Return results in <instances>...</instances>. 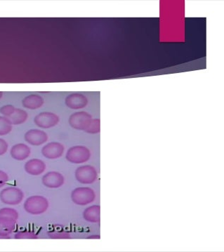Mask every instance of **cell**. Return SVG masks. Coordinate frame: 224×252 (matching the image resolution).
<instances>
[{
	"label": "cell",
	"instance_id": "1",
	"mask_svg": "<svg viewBox=\"0 0 224 252\" xmlns=\"http://www.w3.org/2000/svg\"><path fill=\"white\" fill-rule=\"evenodd\" d=\"M19 219V213L12 208H2L0 209V234L9 236L15 229Z\"/></svg>",
	"mask_w": 224,
	"mask_h": 252
},
{
	"label": "cell",
	"instance_id": "2",
	"mask_svg": "<svg viewBox=\"0 0 224 252\" xmlns=\"http://www.w3.org/2000/svg\"><path fill=\"white\" fill-rule=\"evenodd\" d=\"M26 212L32 215H40L47 212L49 202L47 198L40 196H34L28 198L24 205Z\"/></svg>",
	"mask_w": 224,
	"mask_h": 252
},
{
	"label": "cell",
	"instance_id": "3",
	"mask_svg": "<svg viewBox=\"0 0 224 252\" xmlns=\"http://www.w3.org/2000/svg\"><path fill=\"white\" fill-rule=\"evenodd\" d=\"M24 198L23 191L16 187L4 188L0 193V200L8 205H17L22 202Z\"/></svg>",
	"mask_w": 224,
	"mask_h": 252
},
{
	"label": "cell",
	"instance_id": "4",
	"mask_svg": "<svg viewBox=\"0 0 224 252\" xmlns=\"http://www.w3.org/2000/svg\"><path fill=\"white\" fill-rule=\"evenodd\" d=\"M91 157L89 149L83 145L72 147L66 153V159L70 163L81 164L86 163Z\"/></svg>",
	"mask_w": 224,
	"mask_h": 252
},
{
	"label": "cell",
	"instance_id": "5",
	"mask_svg": "<svg viewBox=\"0 0 224 252\" xmlns=\"http://www.w3.org/2000/svg\"><path fill=\"white\" fill-rule=\"evenodd\" d=\"M71 197L75 204L84 206L94 200L95 193L89 188H78L72 193Z\"/></svg>",
	"mask_w": 224,
	"mask_h": 252
},
{
	"label": "cell",
	"instance_id": "6",
	"mask_svg": "<svg viewBox=\"0 0 224 252\" xmlns=\"http://www.w3.org/2000/svg\"><path fill=\"white\" fill-rule=\"evenodd\" d=\"M92 119L91 114L81 111L71 114L69 118V124L73 129L85 132L89 127Z\"/></svg>",
	"mask_w": 224,
	"mask_h": 252
},
{
	"label": "cell",
	"instance_id": "7",
	"mask_svg": "<svg viewBox=\"0 0 224 252\" xmlns=\"http://www.w3.org/2000/svg\"><path fill=\"white\" fill-rule=\"evenodd\" d=\"M34 122L40 128L50 129L58 124L59 117L53 112H43L36 116Z\"/></svg>",
	"mask_w": 224,
	"mask_h": 252
},
{
	"label": "cell",
	"instance_id": "8",
	"mask_svg": "<svg viewBox=\"0 0 224 252\" xmlns=\"http://www.w3.org/2000/svg\"><path fill=\"white\" fill-rule=\"evenodd\" d=\"M75 176L80 183L90 184L96 181L97 178V172L93 167L86 165L78 168L75 172Z\"/></svg>",
	"mask_w": 224,
	"mask_h": 252
},
{
	"label": "cell",
	"instance_id": "9",
	"mask_svg": "<svg viewBox=\"0 0 224 252\" xmlns=\"http://www.w3.org/2000/svg\"><path fill=\"white\" fill-rule=\"evenodd\" d=\"M64 153V146L58 142L47 143L42 149V153L45 158L56 160L60 158Z\"/></svg>",
	"mask_w": 224,
	"mask_h": 252
},
{
	"label": "cell",
	"instance_id": "10",
	"mask_svg": "<svg viewBox=\"0 0 224 252\" xmlns=\"http://www.w3.org/2000/svg\"><path fill=\"white\" fill-rule=\"evenodd\" d=\"M26 141L30 145L38 146L45 143L48 140V135L40 129H30L25 134Z\"/></svg>",
	"mask_w": 224,
	"mask_h": 252
},
{
	"label": "cell",
	"instance_id": "11",
	"mask_svg": "<svg viewBox=\"0 0 224 252\" xmlns=\"http://www.w3.org/2000/svg\"><path fill=\"white\" fill-rule=\"evenodd\" d=\"M42 183L45 187L58 188L64 183V177L61 173L57 171H50L42 177Z\"/></svg>",
	"mask_w": 224,
	"mask_h": 252
},
{
	"label": "cell",
	"instance_id": "12",
	"mask_svg": "<svg viewBox=\"0 0 224 252\" xmlns=\"http://www.w3.org/2000/svg\"><path fill=\"white\" fill-rule=\"evenodd\" d=\"M65 103L70 109L79 110L87 106L88 99L84 95L74 93L67 96Z\"/></svg>",
	"mask_w": 224,
	"mask_h": 252
},
{
	"label": "cell",
	"instance_id": "13",
	"mask_svg": "<svg viewBox=\"0 0 224 252\" xmlns=\"http://www.w3.org/2000/svg\"><path fill=\"white\" fill-rule=\"evenodd\" d=\"M26 173L32 176H39L45 172L47 165L42 160L32 159L25 164L24 166Z\"/></svg>",
	"mask_w": 224,
	"mask_h": 252
},
{
	"label": "cell",
	"instance_id": "14",
	"mask_svg": "<svg viewBox=\"0 0 224 252\" xmlns=\"http://www.w3.org/2000/svg\"><path fill=\"white\" fill-rule=\"evenodd\" d=\"M30 148L24 143H18L14 145L11 149L10 154L14 160L23 161L30 156Z\"/></svg>",
	"mask_w": 224,
	"mask_h": 252
},
{
	"label": "cell",
	"instance_id": "15",
	"mask_svg": "<svg viewBox=\"0 0 224 252\" xmlns=\"http://www.w3.org/2000/svg\"><path fill=\"white\" fill-rule=\"evenodd\" d=\"M44 104V99L42 96L37 94H31L26 96L23 100L22 105L24 108L30 110L40 109Z\"/></svg>",
	"mask_w": 224,
	"mask_h": 252
},
{
	"label": "cell",
	"instance_id": "16",
	"mask_svg": "<svg viewBox=\"0 0 224 252\" xmlns=\"http://www.w3.org/2000/svg\"><path fill=\"white\" fill-rule=\"evenodd\" d=\"M28 113L24 110L16 109L14 113L8 117L12 125H19L24 123L28 119Z\"/></svg>",
	"mask_w": 224,
	"mask_h": 252
},
{
	"label": "cell",
	"instance_id": "17",
	"mask_svg": "<svg viewBox=\"0 0 224 252\" xmlns=\"http://www.w3.org/2000/svg\"><path fill=\"white\" fill-rule=\"evenodd\" d=\"M85 220L91 223H99L100 222V207L92 206L85 209L84 212Z\"/></svg>",
	"mask_w": 224,
	"mask_h": 252
},
{
	"label": "cell",
	"instance_id": "18",
	"mask_svg": "<svg viewBox=\"0 0 224 252\" xmlns=\"http://www.w3.org/2000/svg\"><path fill=\"white\" fill-rule=\"evenodd\" d=\"M12 130V124L6 117L0 116V136H4L10 133Z\"/></svg>",
	"mask_w": 224,
	"mask_h": 252
},
{
	"label": "cell",
	"instance_id": "19",
	"mask_svg": "<svg viewBox=\"0 0 224 252\" xmlns=\"http://www.w3.org/2000/svg\"><path fill=\"white\" fill-rule=\"evenodd\" d=\"M85 132L89 134H98L100 132V120L99 119H92L89 127Z\"/></svg>",
	"mask_w": 224,
	"mask_h": 252
},
{
	"label": "cell",
	"instance_id": "20",
	"mask_svg": "<svg viewBox=\"0 0 224 252\" xmlns=\"http://www.w3.org/2000/svg\"><path fill=\"white\" fill-rule=\"evenodd\" d=\"M15 239H38V236L35 233V232L28 231V230H24V231H20L17 232L14 236Z\"/></svg>",
	"mask_w": 224,
	"mask_h": 252
},
{
	"label": "cell",
	"instance_id": "21",
	"mask_svg": "<svg viewBox=\"0 0 224 252\" xmlns=\"http://www.w3.org/2000/svg\"><path fill=\"white\" fill-rule=\"evenodd\" d=\"M15 110L16 108L14 106H11V105H6V106L0 108V113L3 114L4 117H8L14 113Z\"/></svg>",
	"mask_w": 224,
	"mask_h": 252
},
{
	"label": "cell",
	"instance_id": "22",
	"mask_svg": "<svg viewBox=\"0 0 224 252\" xmlns=\"http://www.w3.org/2000/svg\"><path fill=\"white\" fill-rule=\"evenodd\" d=\"M48 236L52 239H67L70 237V235L66 232H49Z\"/></svg>",
	"mask_w": 224,
	"mask_h": 252
},
{
	"label": "cell",
	"instance_id": "23",
	"mask_svg": "<svg viewBox=\"0 0 224 252\" xmlns=\"http://www.w3.org/2000/svg\"><path fill=\"white\" fill-rule=\"evenodd\" d=\"M8 181H9V176L7 173L0 170V188L4 187Z\"/></svg>",
	"mask_w": 224,
	"mask_h": 252
},
{
	"label": "cell",
	"instance_id": "24",
	"mask_svg": "<svg viewBox=\"0 0 224 252\" xmlns=\"http://www.w3.org/2000/svg\"><path fill=\"white\" fill-rule=\"evenodd\" d=\"M8 150V144L4 139H0V155H4Z\"/></svg>",
	"mask_w": 224,
	"mask_h": 252
},
{
	"label": "cell",
	"instance_id": "25",
	"mask_svg": "<svg viewBox=\"0 0 224 252\" xmlns=\"http://www.w3.org/2000/svg\"><path fill=\"white\" fill-rule=\"evenodd\" d=\"M10 236H6V235H1L0 234V239H10Z\"/></svg>",
	"mask_w": 224,
	"mask_h": 252
},
{
	"label": "cell",
	"instance_id": "26",
	"mask_svg": "<svg viewBox=\"0 0 224 252\" xmlns=\"http://www.w3.org/2000/svg\"><path fill=\"white\" fill-rule=\"evenodd\" d=\"M89 238H99V236H91L89 237Z\"/></svg>",
	"mask_w": 224,
	"mask_h": 252
},
{
	"label": "cell",
	"instance_id": "27",
	"mask_svg": "<svg viewBox=\"0 0 224 252\" xmlns=\"http://www.w3.org/2000/svg\"><path fill=\"white\" fill-rule=\"evenodd\" d=\"M2 96H3L2 92H0V99H1V98H2Z\"/></svg>",
	"mask_w": 224,
	"mask_h": 252
}]
</instances>
